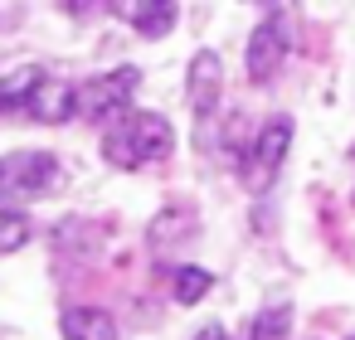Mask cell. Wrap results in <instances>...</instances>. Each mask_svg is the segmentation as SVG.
<instances>
[{
    "mask_svg": "<svg viewBox=\"0 0 355 340\" xmlns=\"http://www.w3.org/2000/svg\"><path fill=\"white\" fill-rule=\"evenodd\" d=\"M195 229H200L195 209H185V204H166V209L151 219L146 238H151V248H156V253H166V248H175V243H190V238H195Z\"/></svg>",
    "mask_w": 355,
    "mask_h": 340,
    "instance_id": "obj_9",
    "label": "cell"
},
{
    "mask_svg": "<svg viewBox=\"0 0 355 340\" xmlns=\"http://www.w3.org/2000/svg\"><path fill=\"white\" fill-rule=\"evenodd\" d=\"M64 10L69 15H88V10H98V0H64Z\"/></svg>",
    "mask_w": 355,
    "mask_h": 340,
    "instance_id": "obj_15",
    "label": "cell"
},
{
    "mask_svg": "<svg viewBox=\"0 0 355 340\" xmlns=\"http://www.w3.org/2000/svg\"><path fill=\"white\" fill-rule=\"evenodd\" d=\"M25 243H30V219L20 209H10V204H0V258L20 253Z\"/></svg>",
    "mask_w": 355,
    "mask_h": 340,
    "instance_id": "obj_13",
    "label": "cell"
},
{
    "mask_svg": "<svg viewBox=\"0 0 355 340\" xmlns=\"http://www.w3.org/2000/svg\"><path fill=\"white\" fill-rule=\"evenodd\" d=\"M287 330H292V306H268V311L253 321L248 340H287Z\"/></svg>",
    "mask_w": 355,
    "mask_h": 340,
    "instance_id": "obj_14",
    "label": "cell"
},
{
    "mask_svg": "<svg viewBox=\"0 0 355 340\" xmlns=\"http://www.w3.org/2000/svg\"><path fill=\"white\" fill-rule=\"evenodd\" d=\"M44 78H49V73H44L40 64H25V69H15V73H6V78H0V112H25L30 98H35V88H40Z\"/></svg>",
    "mask_w": 355,
    "mask_h": 340,
    "instance_id": "obj_11",
    "label": "cell"
},
{
    "mask_svg": "<svg viewBox=\"0 0 355 340\" xmlns=\"http://www.w3.org/2000/svg\"><path fill=\"white\" fill-rule=\"evenodd\" d=\"M175 151V132L161 112H122L107 122V136H103V161L117 165V170H141V165H156Z\"/></svg>",
    "mask_w": 355,
    "mask_h": 340,
    "instance_id": "obj_1",
    "label": "cell"
},
{
    "mask_svg": "<svg viewBox=\"0 0 355 340\" xmlns=\"http://www.w3.org/2000/svg\"><path fill=\"white\" fill-rule=\"evenodd\" d=\"M59 180V161L49 151H10L0 156V199H35Z\"/></svg>",
    "mask_w": 355,
    "mask_h": 340,
    "instance_id": "obj_4",
    "label": "cell"
},
{
    "mask_svg": "<svg viewBox=\"0 0 355 340\" xmlns=\"http://www.w3.org/2000/svg\"><path fill=\"white\" fill-rule=\"evenodd\" d=\"M35 122H69V117H78V88L73 83H59V78H44L40 88H35V98H30V107H25Z\"/></svg>",
    "mask_w": 355,
    "mask_h": 340,
    "instance_id": "obj_8",
    "label": "cell"
},
{
    "mask_svg": "<svg viewBox=\"0 0 355 340\" xmlns=\"http://www.w3.org/2000/svg\"><path fill=\"white\" fill-rule=\"evenodd\" d=\"M287 151H292V117L263 122V132L253 136V146H248V156H243V185H248L253 195H263V190L277 180Z\"/></svg>",
    "mask_w": 355,
    "mask_h": 340,
    "instance_id": "obj_3",
    "label": "cell"
},
{
    "mask_svg": "<svg viewBox=\"0 0 355 340\" xmlns=\"http://www.w3.org/2000/svg\"><path fill=\"white\" fill-rule=\"evenodd\" d=\"M209 287H214V272H205V267H175L171 296H175L180 306H195V301H205Z\"/></svg>",
    "mask_w": 355,
    "mask_h": 340,
    "instance_id": "obj_12",
    "label": "cell"
},
{
    "mask_svg": "<svg viewBox=\"0 0 355 340\" xmlns=\"http://www.w3.org/2000/svg\"><path fill=\"white\" fill-rule=\"evenodd\" d=\"M219 93H224V59H219L214 49H200V54L190 59V73H185V98H190V107H195L200 122L214 117Z\"/></svg>",
    "mask_w": 355,
    "mask_h": 340,
    "instance_id": "obj_6",
    "label": "cell"
},
{
    "mask_svg": "<svg viewBox=\"0 0 355 340\" xmlns=\"http://www.w3.org/2000/svg\"><path fill=\"white\" fill-rule=\"evenodd\" d=\"M350 340H355V335H350Z\"/></svg>",
    "mask_w": 355,
    "mask_h": 340,
    "instance_id": "obj_17",
    "label": "cell"
},
{
    "mask_svg": "<svg viewBox=\"0 0 355 340\" xmlns=\"http://www.w3.org/2000/svg\"><path fill=\"white\" fill-rule=\"evenodd\" d=\"M287 49H292L287 25H282L277 15H268V20L248 35V49H243V69H248V78H253V83H272L277 69L287 64Z\"/></svg>",
    "mask_w": 355,
    "mask_h": 340,
    "instance_id": "obj_5",
    "label": "cell"
},
{
    "mask_svg": "<svg viewBox=\"0 0 355 340\" xmlns=\"http://www.w3.org/2000/svg\"><path fill=\"white\" fill-rule=\"evenodd\" d=\"M117 6V15L137 30V35H146V39H166L171 30H175V0H112Z\"/></svg>",
    "mask_w": 355,
    "mask_h": 340,
    "instance_id": "obj_7",
    "label": "cell"
},
{
    "mask_svg": "<svg viewBox=\"0 0 355 340\" xmlns=\"http://www.w3.org/2000/svg\"><path fill=\"white\" fill-rule=\"evenodd\" d=\"M59 335L64 340H117V321L103 306H69L59 316Z\"/></svg>",
    "mask_w": 355,
    "mask_h": 340,
    "instance_id": "obj_10",
    "label": "cell"
},
{
    "mask_svg": "<svg viewBox=\"0 0 355 340\" xmlns=\"http://www.w3.org/2000/svg\"><path fill=\"white\" fill-rule=\"evenodd\" d=\"M190 340H229V335H224V325H205V330H195Z\"/></svg>",
    "mask_w": 355,
    "mask_h": 340,
    "instance_id": "obj_16",
    "label": "cell"
},
{
    "mask_svg": "<svg viewBox=\"0 0 355 340\" xmlns=\"http://www.w3.org/2000/svg\"><path fill=\"white\" fill-rule=\"evenodd\" d=\"M141 88V73L127 64V69H112V73H98V78H88L83 88H78V117L83 122H112V117H122L127 112V102H132V93Z\"/></svg>",
    "mask_w": 355,
    "mask_h": 340,
    "instance_id": "obj_2",
    "label": "cell"
}]
</instances>
